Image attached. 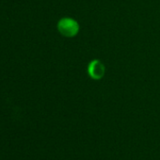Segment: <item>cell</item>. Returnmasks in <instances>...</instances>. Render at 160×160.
I'll return each instance as SVG.
<instances>
[{"instance_id":"6da1fadb","label":"cell","mask_w":160,"mask_h":160,"mask_svg":"<svg viewBox=\"0 0 160 160\" xmlns=\"http://www.w3.org/2000/svg\"><path fill=\"white\" fill-rule=\"evenodd\" d=\"M57 28L59 34L62 35L63 37L73 38L78 34L80 27L75 19L65 16L58 20L57 24Z\"/></svg>"},{"instance_id":"7a4b0ae2","label":"cell","mask_w":160,"mask_h":160,"mask_svg":"<svg viewBox=\"0 0 160 160\" xmlns=\"http://www.w3.org/2000/svg\"><path fill=\"white\" fill-rule=\"evenodd\" d=\"M88 75L93 80H100L106 74V66L100 59H92L87 67Z\"/></svg>"}]
</instances>
